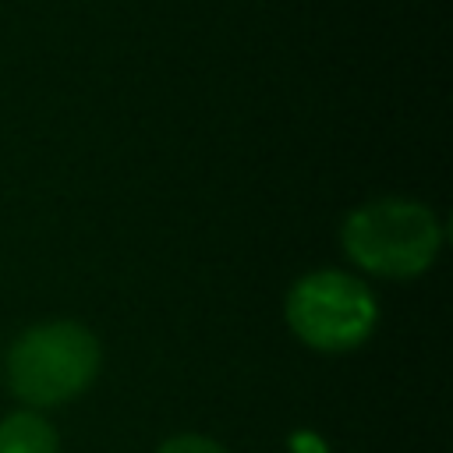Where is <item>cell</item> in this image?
<instances>
[{
    "instance_id": "7a4b0ae2",
    "label": "cell",
    "mask_w": 453,
    "mask_h": 453,
    "mask_svg": "<svg viewBox=\"0 0 453 453\" xmlns=\"http://www.w3.org/2000/svg\"><path fill=\"white\" fill-rule=\"evenodd\" d=\"M99 372L96 336L67 319L25 329L7 354V379L14 396L28 407H57L92 386Z\"/></svg>"
},
{
    "instance_id": "6da1fadb",
    "label": "cell",
    "mask_w": 453,
    "mask_h": 453,
    "mask_svg": "<svg viewBox=\"0 0 453 453\" xmlns=\"http://www.w3.org/2000/svg\"><path fill=\"white\" fill-rule=\"evenodd\" d=\"M340 244L361 269L375 276H418L442 248L439 216L414 198H375L357 205L343 226Z\"/></svg>"
},
{
    "instance_id": "3957f363",
    "label": "cell",
    "mask_w": 453,
    "mask_h": 453,
    "mask_svg": "<svg viewBox=\"0 0 453 453\" xmlns=\"http://www.w3.org/2000/svg\"><path fill=\"white\" fill-rule=\"evenodd\" d=\"M283 315L301 343L326 354H343L372 336L379 304L368 283L357 276L340 269H315L294 280L283 301Z\"/></svg>"
},
{
    "instance_id": "8992f818",
    "label": "cell",
    "mask_w": 453,
    "mask_h": 453,
    "mask_svg": "<svg viewBox=\"0 0 453 453\" xmlns=\"http://www.w3.org/2000/svg\"><path fill=\"white\" fill-rule=\"evenodd\" d=\"M287 446H290V453H329V449H326V439H322L319 432H308V428L294 432V435L287 439Z\"/></svg>"
},
{
    "instance_id": "5b68a950",
    "label": "cell",
    "mask_w": 453,
    "mask_h": 453,
    "mask_svg": "<svg viewBox=\"0 0 453 453\" xmlns=\"http://www.w3.org/2000/svg\"><path fill=\"white\" fill-rule=\"evenodd\" d=\"M159 453H226L216 439H209V435H191V432H184V435H173V439H166L163 446H159Z\"/></svg>"
},
{
    "instance_id": "277c9868",
    "label": "cell",
    "mask_w": 453,
    "mask_h": 453,
    "mask_svg": "<svg viewBox=\"0 0 453 453\" xmlns=\"http://www.w3.org/2000/svg\"><path fill=\"white\" fill-rule=\"evenodd\" d=\"M0 453H57V432L42 414L14 411L0 421Z\"/></svg>"
}]
</instances>
